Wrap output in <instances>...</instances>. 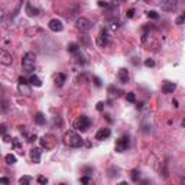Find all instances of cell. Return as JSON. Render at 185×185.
<instances>
[{
    "mask_svg": "<svg viewBox=\"0 0 185 185\" xmlns=\"http://www.w3.org/2000/svg\"><path fill=\"white\" fill-rule=\"evenodd\" d=\"M127 148H129V136H122L120 139H117L116 146H114V150H116V152L122 153V152H124Z\"/></svg>",
    "mask_w": 185,
    "mask_h": 185,
    "instance_id": "52a82bcc",
    "label": "cell"
},
{
    "mask_svg": "<svg viewBox=\"0 0 185 185\" xmlns=\"http://www.w3.org/2000/svg\"><path fill=\"white\" fill-rule=\"evenodd\" d=\"M75 129L77 130H80V132H87L88 130V127L91 126V120L87 117V116H81L77 122H75Z\"/></svg>",
    "mask_w": 185,
    "mask_h": 185,
    "instance_id": "277c9868",
    "label": "cell"
},
{
    "mask_svg": "<svg viewBox=\"0 0 185 185\" xmlns=\"http://www.w3.org/2000/svg\"><path fill=\"white\" fill-rule=\"evenodd\" d=\"M92 80H94V84H96L97 87H101V80H100L99 77H94V78H92Z\"/></svg>",
    "mask_w": 185,
    "mask_h": 185,
    "instance_id": "f1b7e54d",
    "label": "cell"
},
{
    "mask_svg": "<svg viewBox=\"0 0 185 185\" xmlns=\"http://www.w3.org/2000/svg\"><path fill=\"white\" fill-rule=\"evenodd\" d=\"M110 135H112L110 129L104 127V129H101V130H99V132L96 133V139H97V140H104V139H107Z\"/></svg>",
    "mask_w": 185,
    "mask_h": 185,
    "instance_id": "4fadbf2b",
    "label": "cell"
},
{
    "mask_svg": "<svg viewBox=\"0 0 185 185\" xmlns=\"http://www.w3.org/2000/svg\"><path fill=\"white\" fill-rule=\"evenodd\" d=\"M182 126H185V119H184V120H182Z\"/></svg>",
    "mask_w": 185,
    "mask_h": 185,
    "instance_id": "ab89813d",
    "label": "cell"
},
{
    "mask_svg": "<svg viewBox=\"0 0 185 185\" xmlns=\"http://www.w3.org/2000/svg\"><path fill=\"white\" fill-rule=\"evenodd\" d=\"M38 182L42 184V185H45V184H48V178H45V176H38Z\"/></svg>",
    "mask_w": 185,
    "mask_h": 185,
    "instance_id": "83f0119b",
    "label": "cell"
},
{
    "mask_svg": "<svg viewBox=\"0 0 185 185\" xmlns=\"http://www.w3.org/2000/svg\"><path fill=\"white\" fill-rule=\"evenodd\" d=\"M12 55L5 51V49H0V62H2L3 65H12Z\"/></svg>",
    "mask_w": 185,
    "mask_h": 185,
    "instance_id": "30bf717a",
    "label": "cell"
},
{
    "mask_svg": "<svg viewBox=\"0 0 185 185\" xmlns=\"http://www.w3.org/2000/svg\"><path fill=\"white\" fill-rule=\"evenodd\" d=\"M172 104H173V107H178V101H176V100H173Z\"/></svg>",
    "mask_w": 185,
    "mask_h": 185,
    "instance_id": "74e56055",
    "label": "cell"
},
{
    "mask_svg": "<svg viewBox=\"0 0 185 185\" xmlns=\"http://www.w3.org/2000/svg\"><path fill=\"white\" fill-rule=\"evenodd\" d=\"M159 3L165 12H173L176 9V0H159Z\"/></svg>",
    "mask_w": 185,
    "mask_h": 185,
    "instance_id": "ba28073f",
    "label": "cell"
},
{
    "mask_svg": "<svg viewBox=\"0 0 185 185\" xmlns=\"http://www.w3.org/2000/svg\"><path fill=\"white\" fill-rule=\"evenodd\" d=\"M48 26H49V29H51L52 32H61V31L64 29L62 22H61V20H58V19H52V20L48 23Z\"/></svg>",
    "mask_w": 185,
    "mask_h": 185,
    "instance_id": "8fae6325",
    "label": "cell"
},
{
    "mask_svg": "<svg viewBox=\"0 0 185 185\" xmlns=\"http://www.w3.org/2000/svg\"><path fill=\"white\" fill-rule=\"evenodd\" d=\"M139 178H140V172H139L137 169H133V171H132V179H133L135 182H137Z\"/></svg>",
    "mask_w": 185,
    "mask_h": 185,
    "instance_id": "603a6c76",
    "label": "cell"
},
{
    "mask_svg": "<svg viewBox=\"0 0 185 185\" xmlns=\"http://www.w3.org/2000/svg\"><path fill=\"white\" fill-rule=\"evenodd\" d=\"M145 65H146L148 68H152V67H155V61H153V59H146V61H145Z\"/></svg>",
    "mask_w": 185,
    "mask_h": 185,
    "instance_id": "4316f807",
    "label": "cell"
},
{
    "mask_svg": "<svg viewBox=\"0 0 185 185\" xmlns=\"http://www.w3.org/2000/svg\"><path fill=\"white\" fill-rule=\"evenodd\" d=\"M68 52H71V54H77L78 51H80V46L77 45V44H74V42H71V44H68Z\"/></svg>",
    "mask_w": 185,
    "mask_h": 185,
    "instance_id": "ffe728a7",
    "label": "cell"
},
{
    "mask_svg": "<svg viewBox=\"0 0 185 185\" xmlns=\"http://www.w3.org/2000/svg\"><path fill=\"white\" fill-rule=\"evenodd\" d=\"M29 84H31V85H35V87H41V85H42V81L39 80V77L32 75V77L29 78Z\"/></svg>",
    "mask_w": 185,
    "mask_h": 185,
    "instance_id": "ac0fdd59",
    "label": "cell"
},
{
    "mask_svg": "<svg viewBox=\"0 0 185 185\" xmlns=\"http://www.w3.org/2000/svg\"><path fill=\"white\" fill-rule=\"evenodd\" d=\"M75 26H77V29L81 31V32H88V31L92 28V22L88 20L87 18H78Z\"/></svg>",
    "mask_w": 185,
    "mask_h": 185,
    "instance_id": "5b68a950",
    "label": "cell"
},
{
    "mask_svg": "<svg viewBox=\"0 0 185 185\" xmlns=\"http://www.w3.org/2000/svg\"><path fill=\"white\" fill-rule=\"evenodd\" d=\"M35 122H36L38 124L42 126V124L46 123V119H45V116H44L42 113H36V114H35Z\"/></svg>",
    "mask_w": 185,
    "mask_h": 185,
    "instance_id": "d6986e66",
    "label": "cell"
},
{
    "mask_svg": "<svg viewBox=\"0 0 185 185\" xmlns=\"http://www.w3.org/2000/svg\"><path fill=\"white\" fill-rule=\"evenodd\" d=\"M182 16H184V18H185V13H184V15H182Z\"/></svg>",
    "mask_w": 185,
    "mask_h": 185,
    "instance_id": "60d3db41",
    "label": "cell"
},
{
    "mask_svg": "<svg viewBox=\"0 0 185 185\" xmlns=\"http://www.w3.org/2000/svg\"><path fill=\"white\" fill-rule=\"evenodd\" d=\"M35 64H36V55L33 52H26L22 58V68L25 72H32L35 69Z\"/></svg>",
    "mask_w": 185,
    "mask_h": 185,
    "instance_id": "7a4b0ae2",
    "label": "cell"
},
{
    "mask_svg": "<svg viewBox=\"0 0 185 185\" xmlns=\"http://www.w3.org/2000/svg\"><path fill=\"white\" fill-rule=\"evenodd\" d=\"M0 181H2L3 184H10V181H9L7 178H0Z\"/></svg>",
    "mask_w": 185,
    "mask_h": 185,
    "instance_id": "e575fe53",
    "label": "cell"
},
{
    "mask_svg": "<svg viewBox=\"0 0 185 185\" xmlns=\"http://www.w3.org/2000/svg\"><path fill=\"white\" fill-rule=\"evenodd\" d=\"M103 109H104V103H103V101H100V103H97V110H99V112H101Z\"/></svg>",
    "mask_w": 185,
    "mask_h": 185,
    "instance_id": "d6a6232c",
    "label": "cell"
},
{
    "mask_svg": "<svg viewBox=\"0 0 185 185\" xmlns=\"http://www.w3.org/2000/svg\"><path fill=\"white\" fill-rule=\"evenodd\" d=\"M35 139H36V135H35V136H31V139H29V142H33Z\"/></svg>",
    "mask_w": 185,
    "mask_h": 185,
    "instance_id": "f35d334b",
    "label": "cell"
},
{
    "mask_svg": "<svg viewBox=\"0 0 185 185\" xmlns=\"http://www.w3.org/2000/svg\"><path fill=\"white\" fill-rule=\"evenodd\" d=\"M97 5H99L100 7H106V6H107V2H103V0H100V2H99Z\"/></svg>",
    "mask_w": 185,
    "mask_h": 185,
    "instance_id": "836d02e7",
    "label": "cell"
},
{
    "mask_svg": "<svg viewBox=\"0 0 185 185\" xmlns=\"http://www.w3.org/2000/svg\"><path fill=\"white\" fill-rule=\"evenodd\" d=\"M41 155H42V149L41 148L31 149V159H32L33 163H39L41 162Z\"/></svg>",
    "mask_w": 185,
    "mask_h": 185,
    "instance_id": "7c38bea8",
    "label": "cell"
},
{
    "mask_svg": "<svg viewBox=\"0 0 185 185\" xmlns=\"http://www.w3.org/2000/svg\"><path fill=\"white\" fill-rule=\"evenodd\" d=\"M26 12H28L29 16H36V15L39 13V9H38V7H33L31 3H28V5H26Z\"/></svg>",
    "mask_w": 185,
    "mask_h": 185,
    "instance_id": "2e32d148",
    "label": "cell"
},
{
    "mask_svg": "<svg viewBox=\"0 0 185 185\" xmlns=\"http://www.w3.org/2000/svg\"><path fill=\"white\" fill-rule=\"evenodd\" d=\"M3 140H5V142H10V137L5 133V135H3Z\"/></svg>",
    "mask_w": 185,
    "mask_h": 185,
    "instance_id": "d590c367",
    "label": "cell"
},
{
    "mask_svg": "<svg viewBox=\"0 0 185 185\" xmlns=\"http://www.w3.org/2000/svg\"><path fill=\"white\" fill-rule=\"evenodd\" d=\"M109 42H110L109 31H107V29H101V32H100V35H99V38H97V44H99L100 46H107Z\"/></svg>",
    "mask_w": 185,
    "mask_h": 185,
    "instance_id": "9c48e42d",
    "label": "cell"
},
{
    "mask_svg": "<svg viewBox=\"0 0 185 185\" xmlns=\"http://www.w3.org/2000/svg\"><path fill=\"white\" fill-rule=\"evenodd\" d=\"M175 88H176V85L173 82H165L162 85V92H163V94H171V92L175 91Z\"/></svg>",
    "mask_w": 185,
    "mask_h": 185,
    "instance_id": "5bb4252c",
    "label": "cell"
},
{
    "mask_svg": "<svg viewBox=\"0 0 185 185\" xmlns=\"http://www.w3.org/2000/svg\"><path fill=\"white\" fill-rule=\"evenodd\" d=\"M0 127H2V133L5 135V133H6V126H5V124H2V126H0Z\"/></svg>",
    "mask_w": 185,
    "mask_h": 185,
    "instance_id": "8d00e7d4",
    "label": "cell"
},
{
    "mask_svg": "<svg viewBox=\"0 0 185 185\" xmlns=\"http://www.w3.org/2000/svg\"><path fill=\"white\" fill-rule=\"evenodd\" d=\"M90 181H91L90 176H82V178H81V182H82V184H90Z\"/></svg>",
    "mask_w": 185,
    "mask_h": 185,
    "instance_id": "1f68e13d",
    "label": "cell"
},
{
    "mask_svg": "<svg viewBox=\"0 0 185 185\" xmlns=\"http://www.w3.org/2000/svg\"><path fill=\"white\" fill-rule=\"evenodd\" d=\"M62 140H64V143H65L67 146H69V148H81L82 143H84V140L81 139V136H80L78 133H75L74 130L65 132Z\"/></svg>",
    "mask_w": 185,
    "mask_h": 185,
    "instance_id": "6da1fadb",
    "label": "cell"
},
{
    "mask_svg": "<svg viewBox=\"0 0 185 185\" xmlns=\"http://www.w3.org/2000/svg\"><path fill=\"white\" fill-rule=\"evenodd\" d=\"M184 20H185V18H184V16H179V18L176 19V22H175V23H176V25H182V23H184Z\"/></svg>",
    "mask_w": 185,
    "mask_h": 185,
    "instance_id": "4dcf8cb0",
    "label": "cell"
},
{
    "mask_svg": "<svg viewBox=\"0 0 185 185\" xmlns=\"http://www.w3.org/2000/svg\"><path fill=\"white\" fill-rule=\"evenodd\" d=\"M133 15H135V10H133V9H129V10L126 12V16H127V18H133Z\"/></svg>",
    "mask_w": 185,
    "mask_h": 185,
    "instance_id": "f546056e",
    "label": "cell"
},
{
    "mask_svg": "<svg viewBox=\"0 0 185 185\" xmlns=\"http://www.w3.org/2000/svg\"><path fill=\"white\" fill-rule=\"evenodd\" d=\"M31 181H32L31 176H22V178H19V184H22V185H29Z\"/></svg>",
    "mask_w": 185,
    "mask_h": 185,
    "instance_id": "7402d4cb",
    "label": "cell"
},
{
    "mask_svg": "<svg viewBox=\"0 0 185 185\" xmlns=\"http://www.w3.org/2000/svg\"><path fill=\"white\" fill-rule=\"evenodd\" d=\"M148 16H149L150 19H159V13L155 12V10H150V12L148 13Z\"/></svg>",
    "mask_w": 185,
    "mask_h": 185,
    "instance_id": "484cf974",
    "label": "cell"
},
{
    "mask_svg": "<svg viewBox=\"0 0 185 185\" xmlns=\"http://www.w3.org/2000/svg\"><path fill=\"white\" fill-rule=\"evenodd\" d=\"M5 161H6L7 165H13V163H16V156L12 155V153H9V155L5 156Z\"/></svg>",
    "mask_w": 185,
    "mask_h": 185,
    "instance_id": "44dd1931",
    "label": "cell"
},
{
    "mask_svg": "<svg viewBox=\"0 0 185 185\" xmlns=\"http://www.w3.org/2000/svg\"><path fill=\"white\" fill-rule=\"evenodd\" d=\"M65 74H58L56 77H55V85H58V87H62L64 85V81H65Z\"/></svg>",
    "mask_w": 185,
    "mask_h": 185,
    "instance_id": "e0dca14e",
    "label": "cell"
},
{
    "mask_svg": "<svg viewBox=\"0 0 185 185\" xmlns=\"http://www.w3.org/2000/svg\"><path fill=\"white\" fill-rule=\"evenodd\" d=\"M28 82H29L28 80H25L23 77H20V78H19V82H18V90L22 92V94L31 97V96H32V90H31V87L28 85Z\"/></svg>",
    "mask_w": 185,
    "mask_h": 185,
    "instance_id": "8992f818",
    "label": "cell"
},
{
    "mask_svg": "<svg viewBox=\"0 0 185 185\" xmlns=\"http://www.w3.org/2000/svg\"><path fill=\"white\" fill-rule=\"evenodd\" d=\"M126 99H127V101H130V103H135V101H136V96H135V92H127Z\"/></svg>",
    "mask_w": 185,
    "mask_h": 185,
    "instance_id": "cb8c5ba5",
    "label": "cell"
},
{
    "mask_svg": "<svg viewBox=\"0 0 185 185\" xmlns=\"http://www.w3.org/2000/svg\"><path fill=\"white\" fill-rule=\"evenodd\" d=\"M55 145H56V137H55L54 135H45V136L41 139V146H42L44 149H46V150L54 149Z\"/></svg>",
    "mask_w": 185,
    "mask_h": 185,
    "instance_id": "3957f363",
    "label": "cell"
},
{
    "mask_svg": "<svg viewBox=\"0 0 185 185\" xmlns=\"http://www.w3.org/2000/svg\"><path fill=\"white\" fill-rule=\"evenodd\" d=\"M12 146H13L15 149H18L19 152H22V150H20V143H19V139H12Z\"/></svg>",
    "mask_w": 185,
    "mask_h": 185,
    "instance_id": "d4e9b609",
    "label": "cell"
},
{
    "mask_svg": "<svg viewBox=\"0 0 185 185\" xmlns=\"http://www.w3.org/2000/svg\"><path fill=\"white\" fill-rule=\"evenodd\" d=\"M119 80H120V82H127L129 81V71L126 68H122L119 71Z\"/></svg>",
    "mask_w": 185,
    "mask_h": 185,
    "instance_id": "9a60e30c",
    "label": "cell"
}]
</instances>
